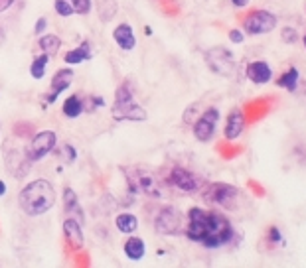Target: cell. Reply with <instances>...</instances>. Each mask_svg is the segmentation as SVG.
Returning a JSON list of instances; mask_svg holds the SVG:
<instances>
[{
    "instance_id": "36",
    "label": "cell",
    "mask_w": 306,
    "mask_h": 268,
    "mask_svg": "<svg viewBox=\"0 0 306 268\" xmlns=\"http://www.w3.org/2000/svg\"><path fill=\"white\" fill-rule=\"evenodd\" d=\"M14 4V0H0V12H4V10H8L10 6Z\"/></svg>"
},
{
    "instance_id": "15",
    "label": "cell",
    "mask_w": 306,
    "mask_h": 268,
    "mask_svg": "<svg viewBox=\"0 0 306 268\" xmlns=\"http://www.w3.org/2000/svg\"><path fill=\"white\" fill-rule=\"evenodd\" d=\"M245 120L247 122H257L261 118H265L271 112V101L269 99H255L253 103H249L245 107Z\"/></svg>"
},
{
    "instance_id": "8",
    "label": "cell",
    "mask_w": 306,
    "mask_h": 268,
    "mask_svg": "<svg viewBox=\"0 0 306 268\" xmlns=\"http://www.w3.org/2000/svg\"><path fill=\"white\" fill-rule=\"evenodd\" d=\"M56 142H58V136L54 130H42L38 132L36 136L32 138L30 146H28V160L30 162H38L42 160L46 154H50L54 148H56Z\"/></svg>"
},
{
    "instance_id": "31",
    "label": "cell",
    "mask_w": 306,
    "mask_h": 268,
    "mask_svg": "<svg viewBox=\"0 0 306 268\" xmlns=\"http://www.w3.org/2000/svg\"><path fill=\"white\" fill-rule=\"evenodd\" d=\"M247 186L251 188V191H253L257 197H265V195H267V193H265V189H263V186H261L259 182H255V180H249V182H247Z\"/></svg>"
},
{
    "instance_id": "12",
    "label": "cell",
    "mask_w": 306,
    "mask_h": 268,
    "mask_svg": "<svg viewBox=\"0 0 306 268\" xmlns=\"http://www.w3.org/2000/svg\"><path fill=\"white\" fill-rule=\"evenodd\" d=\"M245 124H247V120H245L243 108H233L229 112V116H227V122H225V138L227 140H237L245 130Z\"/></svg>"
},
{
    "instance_id": "10",
    "label": "cell",
    "mask_w": 306,
    "mask_h": 268,
    "mask_svg": "<svg viewBox=\"0 0 306 268\" xmlns=\"http://www.w3.org/2000/svg\"><path fill=\"white\" fill-rule=\"evenodd\" d=\"M182 225H184V217L174 207H164L154 221V229L160 235H176L182 231Z\"/></svg>"
},
{
    "instance_id": "39",
    "label": "cell",
    "mask_w": 306,
    "mask_h": 268,
    "mask_svg": "<svg viewBox=\"0 0 306 268\" xmlns=\"http://www.w3.org/2000/svg\"><path fill=\"white\" fill-rule=\"evenodd\" d=\"M144 34H146V36H152V28H150V26H146V28H144Z\"/></svg>"
},
{
    "instance_id": "6",
    "label": "cell",
    "mask_w": 306,
    "mask_h": 268,
    "mask_svg": "<svg viewBox=\"0 0 306 268\" xmlns=\"http://www.w3.org/2000/svg\"><path fill=\"white\" fill-rule=\"evenodd\" d=\"M204 199L215 205H221L225 209H235V201L239 199V189L231 184H223V182H214L206 188L204 191Z\"/></svg>"
},
{
    "instance_id": "30",
    "label": "cell",
    "mask_w": 306,
    "mask_h": 268,
    "mask_svg": "<svg viewBox=\"0 0 306 268\" xmlns=\"http://www.w3.org/2000/svg\"><path fill=\"white\" fill-rule=\"evenodd\" d=\"M267 239H269L271 242H275V244H276V242H280V241H282V235H280V231H278V227H275V225H273V227H269V233H267Z\"/></svg>"
},
{
    "instance_id": "26",
    "label": "cell",
    "mask_w": 306,
    "mask_h": 268,
    "mask_svg": "<svg viewBox=\"0 0 306 268\" xmlns=\"http://www.w3.org/2000/svg\"><path fill=\"white\" fill-rule=\"evenodd\" d=\"M117 14V2L115 0H101L99 2V16L103 22H109Z\"/></svg>"
},
{
    "instance_id": "33",
    "label": "cell",
    "mask_w": 306,
    "mask_h": 268,
    "mask_svg": "<svg viewBox=\"0 0 306 268\" xmlns=\"http://www.w3.org/2000/svg\"><path fill=\"white\" fill-rule=\"evenodd\" d=\"M63 152H65V162H67V164H73V162H75V158H77L75 148H73L71 144H65V146H63Z\"/></svg>"
},
{
    "instance_id": "13",
    "label": "cell",
    "mask_w": 306,
    "mask_h": 268,
    "mask_svg": "<svg viewBox=\"0 0 306 268\" xmlns=\"http://www.w3.org/2000/svg\"><path fill=\"white\" fill-rule=\"evenodd\" d=\"M247 77L257 85H265L273 79V69L267 61H251L247 65Z\"/></svg>"
},
{
    "instance_id": "32",
    "label": "cell",
    "mask_w": 306,
    "mask_h": 268,
    "mask_svg": "<svg viewBox=\"0 0 306 268\" xmlns=\"http://www.w3.org/2000/svg\"><path fill=\"white\" fill-rule=\"evenodd\" d=\"M219 150H223V158H225V160H231V158H233L235 154H239V152H241L243 148H241V146H229V148L221 146Z\"/></svg>"
},
{
    "instance_id": "23",
    "label": "cell",
    "mask_w": 306,
    "mask_h": 268,
    "mask_svg": "<svg viewBox=\"0 0 306 268\" xmlns=\"http://www.w3.org/2000/svg\"><path fill=\"white\" fill-rule=\"evenodd\" d=\"M40 48H42V52L46 55H56L60 52V48H61V40L58 36H54V34L42 36L40 38Z\"/></svg>"
},
{
    "instance_id": "3",
    "label": "cell",
    "mask_w": 306,
    "mask_h": 268,
    "mask_svg": "<svg viewBox=\"0 0 306 268\" xmlns=\"http://www.w3.org/2000/svg\"><path fill=\"white\" fill-rule=\"evenodd\" d=\"M111 114L115 120H146V110L134 103V97H132V89L128 83H122L119 89H117V95H115V105L111 108Z\"/></svg>"
},
{
    "instance_id": "9",
    "label": "cell",
    "mask_w": 306,
    "mask_h": 268,
    "mask_svg": "<svg viewBox=\"0 0 306 268\" xmlns=\"http://www.w3.org/2000/svg\"><path fill=\"white\" fill-rule=\"evenodd\" d=\"M217 120H219V110L215 107H210L208 110H204V114L194 122V136L200 142H210L215 134Z\"/></svg>"
},
{
    "instance_id": "4",
    "label": "cell",
    "mask_w": 306,
    "mask_h": 268,
    "mask_svg": "<svg viewBox=\"0 0 306 268\" xmlns=\"http://www.w3.org/2000/svg\"><path fill=\"white\" fill-rule=\"evenodd\" d=\"M126 182L128 188L134 193H144L148 197H162V188L154 172H150L148 168L134 166L126 170Z\"/></svg>"
},
{
    "instance_id": "17",
    "label": "cell",
    "mask_w": 306,
    "mask_h": 268,
    "mask_svg": "<svg viewBox=\"0 0 306 268\" xmlns=\"http://www.w3.org/2000/svg\"><path fill=\"white\" fill-rule=\"evenodd\" d=\"M113 38H115V42L119 44V48L124 50V52H128V50H132V48L136 46V38H134L132 28H130L128 24L117 26L115 32H113Z\"/></svg>"
},
{
    "instance_id": "19",
    "label": "cell",
    "mask_w": 306,
    "mask_h": 268,
    "mask_svg": "<svg viewBox=\"0 0 306 268\" xmlns=\"http://www.w3.org/2000/svg\"><path fill=\"white\" fill-rule=\"evenodd\" d=\"M63 205H65V211H67L69 215H75L73 219H77L79 223H83V211H81V207H79L77 195H75V191L69 189V188L63 191Z\"/></svg>"
},
{
    "instance_id": "14",
    "label": "cell",
    "mask_w": 306,
    "mask_h": 268,
    "mask_svg": "<svg viewBox=\"0 0 306 268\" xmlns=\"http://www.w3.org/2000/svg\"><path fill=\"white\" fill-rule=\"evenodd\" d=\"M71 81H73V71L71 69H60L52 79V91H50V97H46V101L54 103L58 99V95L63 93L71 85Z\"/></svg>"
},
{
    "instance_id": "1",
    "label": "cell",
    "mask_w": 306,
    "mask_h": 268,
    "mask_svg": "<svg viewBox=\"0 0 306 268\" xmlns=\"http://www.w3.org/2000/svg\"><path fill=\"white\" fill-rule=\"evenodd\" d=\"M188 239L194 242L204 244L206 248H219L233 241L235 231L231 221L217 213V211H206L200 207H192L188 213Z\"/></svg>"
},
{
    "instance_id": "2",
    "label": "cell",
    "mask_w": 306,
    "mask_h": 268,
    "mask_svg": "<svg viewBox=\"0 0 306 268\" xmlns=\"http://www.w3.org/2000/svg\"><path fill=\"white\" fill-rule=\"evenodd\" d=\"M18 203H20V209L30 215V217H38V215H44L48 213L54 203H56V191H54V186L46 180H34L32 184H28L22 191H20V197H18Z\"/></svg>"
},
{
    "instance_id": "22",
    "label": "cell",
    "mask_w": 306,
    "mask_h": 268,
    "mask_svg": "<svg viewBox=\"0 0 306 268\" xmlns=\"http://www.w3.org/2000/svg\"><path fill=\"white\" fill-rule=\"evenodd\" d=\"M298 79H300L298 69H296V67H290L288 71H284V73L276 79V85H278V87H284L286 91H296Z\"/></svg>"
},
{
    "instance_id": "16",
    "label": "cell",
    "mask_w": 306,
    "mask_h": 268,
    "mask_svg": "<svg viewBox=\"0 0 306 268\" xmlns=\"http://www.w3.org/2000/svg\"><path fill=\"white\" fill-rule=\"evenodd\" d=\"M63 233L67 237V242L73 246V248H81L83 246V229H81V223L73 217H69L67 221H63Z\"/></svg>"
},
{
    "instance_id": "5",
    "label": "cell",
    "mask_w": 306,
    "mask_h": 268,
    "mask_svg": "<svg viewBox=\"0 0 306 268\" xmlns=\"http://www.w3.org/2000/svg\"><path fill=\"white\" fill-rule=\"evenodd\" d=\"M206 61L210 65V69L217 75H223V77H235L237 73V63H235V57L229 50L225 48H212L206 52Z\"/></svg>"
},
{
    "instance_id": "11",
    "label": "cell",
    "mask_w": 306,
    "mask_h": 268,
    "mask_svg": "<svg viewBox=\"0 0 306 268\" xmlns=\"http://www.w3.org/2000/svg\"><path fill=\"white\" fill-rule=\"evenodd\" d=\"M168 180H170V184H172L174 188H178V189L184 191V193H198V191L202 189V184H204L194 172H188V170H184V168H174V170L170 172Z\"/></svg>"
},
{
    "instance_id": "38",
    "label": "cell",
    "mask_w": 306,
    "mask_h": 268,
    "mask_svg": "<svg viewBox=\"0 0 306 268\" xmlns=\"http://www.w3.org/2000/svg\"><path fill=\"white\" fill-rule=\"evenodd\" d=\"M4 193H6V184L0 180V195H4Z\"/></svg>"
},
{
    "instance_id": "34",
    "label": "cell",
    "mask_w": 306,
    "mask_h": 268,
    "mask_svg": "<svg viewBox=\"0 0 306 268\" xmlns=\"http://www.w3.org/2000/svg\"><path fill=\"white\" fill-rule=\"evenodd\" d=\"M229 40H231L233 44H241V42L245 40V36H243L241 30H229Z\"/></svg>"
},
{
    "instance_id": "24",
    "label": "cell",
    "mask_w": 306,
    "mask_h": 268,
    "mask_svg": "<svg viewBox=\"0 0 306 268\" xmlns=\"http://www.w3.org/2000/svg\"><path fill=\"white\" fill-rule=\"evenodd\" d=\"M83 112V101L77 95H71L69 99H65L63 103V114L69 118H77Z\"/></svg>"
},
{
    "instance_id": "18",
    "label": "cell",
    "mask_w": 306,
    "mask_h": 268,
    "mask_svg": "<svg viewBox=\"0 0 306 268\" xmlns=\"http://www.w3.org/2000/svg\"><path fill=\"white\" fill-rule=\"evenodd\" d=\"M91 57H93V54H91L89 42H81L79 48H75V50H71V52L65 54V63H69V65H79V63H83V61H87V59H91Z\"/></svg>"
},
{
    "instance_id": "37",
    "label": "cell",
    "mask_w": 306,
    "mask_h": 268,
    "mask_svg": "<svg viewBox=\"0 0 306 268\" xmlns=\"http://www.w3.org/2000/svg\"><path fill=\"white\" fill-rule=\"evenodd\" d=\"M231 2H233L235 6H239V8H243V6L249 4V0H231Z\"/></svg>"
},
{
    "instance_id": "27",
    "label": "cell",
    "mask_w": 306,
    "mask_h": 268,
    "mask_svg": "<svg viewBox=\"0 0 306 268\" xmlns=\"http://www.w3.org/2000/svg\"><path fill=\"white\" fill-rule=\"evenodd\" d=\"M54 8H56V12H58L60 16H63V18H67V16L73 14V6H71L69 0H56Z\"/></svg>"
},
{
    "instance_id": "29",
    "label": "cell",
    "mask_w": 306,
    "mask_h": 268,
    "mask_svg": "<svg viewBox=\"0 0 306 268\" xmlns=\"http://www.w3.org/2000/svg\"><path fill=\"white\" fill-rule=\"evenodd\" d=\"M280 38H282L286 44H294V42H298V32H296L294 28H284L282 34H280Z\"/></svg>"
},
{
    "instance_id": "7",
    "label": "cell",
    "mask_w": 306,
    "mask_h": 268,
    "mask_svg": "<svg viewBox=\"0 0 306 268\" xmlns=\"http://www.w3.org/2000/svg\"><path fill=\"white\" fill-rule=\"evenodd\" d=\"M276 24H278L276 16L273 12H269V10H253L243 20V28L251 36L269 34V32H273L276 28Z\"/></svg>"
},
{
    "instance_id": "21",
    "label": "cell",
    "mask_w": 306,
    "mask_h": 268,
    "mask_svg": "<svg viewBox=\"0 0 306 268\" xmlns=\"http://www.w3.org/2000/svg\"><path fill=\"white\" fill-rule=\"evenodd\" d=\"M115 225H117V229H119L121 233L130 235V233L136 231V227H138V219H136L132 213H121V215L115 219Z\"/></svg>"
},
{
    "instance_id": "35",
    "label": "cell",
    "mask_w": 306,
    "mask_h": 268,
    "mask_svg": "<svg viewBox=\"0 0 306 268\" xmlns=\"http://www.w3.org/2000/svg\"><path fill=\"white\" fill-rule=\"evenodd\" d=\"M46 28H48V20H46V18H40V20L36 22L34 32H36V34H42V32H46Z\"/></svg>"
},
{
    "instance_id": "25",
    "label": "cell",
    "mask_w": 306,
    "mask_h": 268,
    "mask_svg": "<svg viewBox=\"0 0 306 268\" xmlns=\"http://www.w3.org/2000/svg\"><path fill=\"white\" fill-rule=\"evenodd\" d=\"M48 63H50V55H46V54L38 55V57L34 59V63L30 65V75H32L34 79H44L46 69H48Z\"/></svg>"
},
{
    "instance_id": "40",
    "label": "cell",
    "mask_w": 306,
    "mask_h": 268,
    "mask_svg": "<svg viewBox=\"0 0 306 268\" xmlns=\"http://www.w3.org/2000/svg\"><path fill=\"white\" fill-rule=\"evenodd\" d=\"M302 44H304V48H306V34L302 36Z\"/></svg>"
},
{
    "instance_id": "20",
    "label": "cell",
    "mask_w": 306,
    "mask_h": 268,
    "mask_svg": "<svg viewBox=\"0 0 306 268\" xmlns=\"http://www.w3.org/2000/svg\"><path fill=\"white\" fill-rule=\"evenodd\" d=\"M146 252V244L142 239L138 237H130L126 242H124V254L130 258V260H140Z\"/></svg>"
},
{
    "instance_id": "28",
    "label": "cell",
    "mask_w": 306,
    "mask_h": 268,
    "mask_svg": "<svg viewBox=\"0 0 306 268\" xmlns=\"http://www.w3.org/2000/svg\"><path fill=\"white\" fill-rule=\"evenodd\" d=\"M73 12L77 14H89L91 12V0H69Z\"/></svg>"
}]
</instances>
